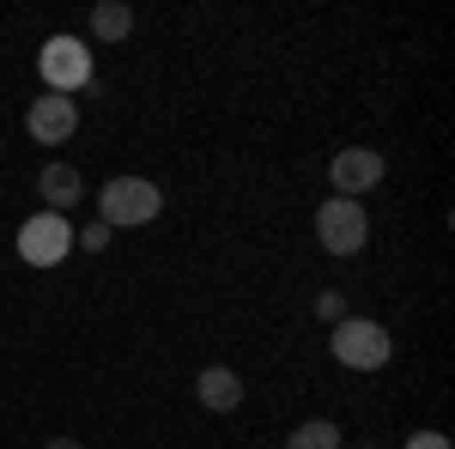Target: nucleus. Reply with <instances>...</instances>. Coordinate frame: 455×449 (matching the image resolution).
I'll use <instances>...</instances> for the list:
<instances>
[{
    "mask_svg": "<svg viewBox=\"0 0 455 449\" xmlns=\"http://www.w3.org/2000/svg\"><path fill=\"white\" fill-rule=\"evenodd\" d=\"M407 449H450V437H443V431H413Z\"/></svg>",
    "mask_w": 455,
    "mask_h": 449,
    "instance_id": "14",
    "label": "nucleus"
},
{
    "mask_svg": "<svg viewBox=\"0 0 455 449\" xmlns=\"http://www.w3.org/2000/svg\"><path fill=\"white\" fill-rule=\"evenodd\" d=\"M25 128H31L36 146H68L73 128H79V104L61 98V92H43V98H31V109H25Z\"/></svg>",
    "mask_w": 455,
    "mask_h": 449,
    "instance_id": "7",
    "label": "nucleus"
},
{
    "mask_svg": "<svg viewBox=\"0 0 455 449\" xmlns=\"http://www.w3.org/2000/svg\"><path fill=\"white\" fill-rule=\"evenodd\" d=\"M315 316H322V322H347V304H340V292H322V298H315Z\"/></svg>",
    "mask_w": 455,
    "mask_h": 449,
    "instance_id": "13",
    "label": "nucleus"
},
{
    "mask_svg": "<svg viewBox=\"0 0 455 449\" xmlns=\"http://www.w3.org/2000/svg\"><path fill=\"white\" fill-rule=\"evenodd\" d=\"M195 395H201L207 413H231V407L243 401V382H237V371H225V365H207V371L195 377Z\"/></svg>",
    "mask_w": 455,
    "mask_h": 449,
    "instance_id": "9",
    "label": "nucleus"
},
{
    "mask_svg": "<svg viewBox=\"0 0 455 449\" xmlns=\"http://www.w3.org/2000/svg\"><path fill=\"white\" fill-rule=\"evenodd\" d=\"M68 249H73V225L61 212H31V219L19 225V261H31V268L68 261Z\"/></svg>",
    "mask_w": 455,
    "mask_h": 449,
    "instance_id": "5",
    "label": "nucleus"
},
{
    "mask_svg": "<svg viewBox=\"0 0 455 449\" xmlns=\"http://www.w3.org/2000/svg\"><path fill=\"white\" fill-rule=\"evenodd\" d=\"M73 243H79L85 255H104V249H109V225H104V219H98V225H85V231H79V237H73Z\"/></svg>",
    "mask_w": 455,
    "mask_h": 449,
    "instance_id": "12",
    "label": "nucleus"
},
{
    "mask_svg": "<svg viewBox=\"0 0 455 449\" xmlns=\"http://www.w3.org/2000/svg\"><path fill=\"white\" fill-rule=\"evenodd\" d=\"M315 237H322L328 255H358V249L371 243V212H364V201L328 195V201L315 207Z\"/></svg>",
    "mask_w": 455,
    "mask_h": 449,
    "instance_id": "2",
    "label": "nucleus"
},
{
    "mask_svg": "<svg viewBox=\"0 0 455 449\" xmlns=\"http://www.w3.org/2000/svg\"><path fill=\"white\" fill-rule=\"evenodd\" d=\"M128 31H134V6H128V0L92 6V36H98V43H122Z\"/></svg>",
    "mask_w": 455,
    "mask_h": 449,
    "instance_id": "10",
    "label": "nucleus"
},
{
    "mask_svg": "<svg viewBox=\"0 0 455 449\" xmlns=\"http://www.w3.org/2000/svg\"><path fill=\"white\" fill-rule=\"evenodd\" d=\"M98 212H104V225H152L158 212H164V195H158V182L152 176H109L104 195H98Z\"/></svg>",
    "mask_w": 455,
    "mask_h": 449,
    "instance_id": "1",
    "label": "nucleus"
},
{
    "mask_svg": "<svg viewBox=\"0 0 455 449\" xmlns=\"http://www.w3.org/2000/svg\"><path fill=\"white\" fill-rule=\"evenodd\" d=\"M285 449H340V425H334V419H304V425L285 437Z\"/></svg>",
    "mask_w": 455,
    "mask_h": 449,
    "instance_id": "11",
    "label": "nucleus"
},
{
    "mask_svg": "<svg viewBox=\"0 0 455 449\" xmlns=\"http://www.w3.org/2000/svg\"><path fill=\"white\" fill-rule=\"evenodd\" d=\"M43 449H85V444H79V437H49Z\"/></svg>",
    "mask_w": 455,
    "mask_h": 449,
    "instance_id": "15",
    "label": "nucleus"
},
{
    "mask_svg": "<svg viewBox=\"0 0 455 449\" xmlns=\"http://www.w3.org/2000/svg\"><path fill=\"white\" fill-rule=\"evenodd\" d=\"M364 449H377V444H364Z\"/></svg>",
    "mask_w": 455,
    "mask_h": 449,
    "instance_id": "16",
    "label": "nucleus"
},
{
    "mask_svg": "<svg viewBox=\"0 0 455 449\" xmlns=\"http://www.w3.org/2000/svg\"><path fill=\"white\" fill-rule=\"evenodd\" d=\"M328 182H334V195H371L377 182H383V152H371V146H347V152H334L328 158Z\"/></svg>",
    "mask_w": 455,
    "mask_h": 449,
    "instance_id": "6",
    "label": "nucleus"
},
{
    "mask_svg": "<svg viewBox=\"0 0 455 449\" xmlns=\"http://www.w3.org/2000/svg\"><path fill=\"white\" fill-rule=\"evenodd\" d=\"M36 195L49 201V212H61V219H68V212L85 201V176L55 158V164H43V176H36Z\"/></svg>",
    "mask_w": 455,
    "mask_h": 449,
    "instance_id": "8",
    "label": "nucleus"
},
{
    "mask_svg": "<svg viewBox=\"0 0 455 449\" xmlns=\"http://www.w3.org/2000/svg\"><path fill=\"white\" fill-rule=\"evenodd\" d=\"M36 73H43V85H49V92L73 98V92H85V85H92V49H85L79 36H49V43H43V55H36Z\"/></svg>",
    "mask_w": 455,
    "mask_h": 449,
    "instance_id": "4",
    "label": "nucleus"
},
{
    "mask_svg": "<svg viewBox=\"0 0 455 449\" xmlns=\"http://www.w3.org/2000/svg\"><path fill=\"white\" fill-rule=\"evenodd\" d=\"M334 358L347 365V371H383L395 341H388L383 322H371V316H347V322H334Z\"/></svg>",
    "mask_w": 455,
    "mask_h": 449,
    "instance_id": "3",
    "label": "nucleus"
}]
</instances>
